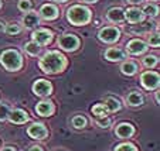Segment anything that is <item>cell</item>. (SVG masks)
Instances as JSON below:
<instances>
[{
	"mask_svg": "<svg viewBox=\"0 0 160 151\" xmlns=\"http://www.w3.org/2000/svg\"><path fill=\"white\" fill-rule=\"evenodd\" d=\"M38 64L45 73H60L67 67V58L58 51H48L41 57Z\"/></svg>",
	"mask_w": 160,
	"mask_h": 151,
	"instance_id": "6da1fadb",
	"label": "cell"
},
{
	"mask_svg": "<svg viewBox=\"0 0 160 151\" xmlns=\"http://www.w3.org/2000/svg\"><path fill=\"white\" fill-rule=\"evenodd\" d=\"M67 18L72 26H85L92 18V12L85 6L75 4L67 10Z\"/></svg>",
	"mask_w": 160,
	"mask_h": 151,
	"instance_id": "7a4b0ae2",
	"label": "cell"
},
{
	"mask_svg": "<svg viewBox=\"0 0 160 151\" xmlns=\"http://www.w3.org/2000/svg\"><path fill=\"white\" fill-rule=\"evenodd\" d=\"M0 62L7 71H18L23 67V58L16 50H6L0 57Z\"/></svg>",
	"mask_w": 160,
	"mask_h": 151,
	"instance_id": "3957f363",
	"label": "cell"
},
{
	"mask_svg": "<svg viewBox=\"0 0 160 151\" xmlns=\"http://www.w3.org/2000/svg\"><path fill=\"white\" fill-rule=\"evenodd\" d=\"M58 45L65 51H75L79 47V38L74 34H62L58 38Z\"/></svg>",
	"mask_w": 160,
	"mask_h": 151,
	"instance_id": "277c9868",
	"label": "cell"
},
{
	"mask_svg": "<svg viewBox=\"0 0 160 151\" xmlns=\"http://www.w3.org/2000/svg\"><path fill=\"white\" fill-rule=\"evenodd\" d=\"M121 37V31L118 30L116 27H105L98 33V38L101 41L106 42V44H113L116 42Z\"/></svg>",
	"mask_w": 160,
	"mask_h": 151,
	"instance_id": "5b68a950",
	"label": "cell"
},
{
	"mask_svg": "<svg viewBox=\"0 0 160 151\" xmlns=\"http://www.w3.org/2000/svg\"><path fill=\"white\" fill-rule=\"evenodd\" d=\"M140 82H142L143 88L153 91V89L159 88L160 76H159V73H156V72H145L140 76Z\"/></svg>",
	"mask_w": 160,
	"mask_h": 151,
	"instance_id": "8992f818",
	"label": "cell"
},
{
	"mask_svg": "<svg viewBox=\"0 0 160 151\" xmlns=\"http://www.w3.org/2000/svg\"><path fill=\"white\" fill-rule=\"evenodd\" d=\"M31 38H33V42H36L37 45H47L52 40V33L47 28H40V30L34 31L31 34Z\"/></svg>",
	"mask_w": 160,
	"mask_h": 151,
	"instance_id": "52a82bcc",
	"label": "cell"
},
{
	"mask_svg": "<svg viewBox=\"0 0 160 151\" xmlns=\"http://www.w3.org/2000/svg\"><path fill=\"white\" fill-rule=\"evenodd\" d=\"M145 13L138 7H129L128 10H125V20H128L130 24H139L145 21Z\"/></svg>",
	"mask_w": 160,
	"mask_h": 151,
	"instance_id": "ba28073f",
	"label": "cell"
},
{
	"mask_svg": "<svg viewBox=\"0 0 160 151\" xmlns=\"http://www.w3.org/2000/svg\"><path fill=\"white\" fill-rule=\"evenodd\" d=\"M33 91H34L36 95L44 97V96H48V95L52 92V86L48 81L38 79V81H36V83L33 85Z\"/></svg>",
	"mask_w": 160,
	"mask_h": 151,
	"instance_id": "9c48e42d",
	"label": "cell"
},
{
	"mask_svg": "<svg viewBox=\"0 0 160 151\" xmlns=\"http://www.w3.org/2000/svg\"><path fill=\"white\" fill-rule=\"evenodd\" d=\"M60 14V10H58L57 6L51 3H47V4H42L40 7V16H41L44 20H55Z\"/></svg>",
	"mask_w": 160,
	"mask_h": 151,
	"instance_id": "30bf717a",
	"label": "cell"
},
{
	"mask_svg": "<svg viewBox=\"0 0 160 151\" xmlns=\"http://www.w3.org/2000/svg\"><path fill=\"white\" fill-rule=\"evenodd\" d=\"M128 52L132 55H142L146 52L148 50V45H146V42H143L142 40H132V41L128 42Z\"/></svg>",
	"mask_w": 160,
	"mask_h": 151,
	"instance_id": "8fae6325",
	"label": "cell"
},
{
	"mask_svg": "<svg viewBox=\"0 0 160 151\" xmlns=\"http://www.w3.org/2000/svg\"><path fill=\"white\" fill-rule=\"evenodd\" d=\"M27 133L31 139H37V140H41L47 137V129H45L44 124L41 123H36L33 126H30L27 129Z\"/></svg>",
	"mask_w": 160,
	"mask_h": 151,
	"instance_id": "7c38bea8",
	"label": "cell"
},
{
	"mask_svg": "<svg viewBox=\"0 0 160 151\" xmlns=\"http://www.w3.org/2000/svg\"><path fill=\"white\" fill-rule=\"evenodd\" d=\"M54 110H55V106L51 100H42V102H40L38 105L36 106V112L38 113L40 116H44V117L51 116L52 113H54Z\"/></svg>",
	"mask_w": 160,
	"mask_h": 151,
	"instance_id": "4fadbf2b",
	"label": "cell"
},
{
	"mask_svg": "<svg viewBox=\"0 0 160 151\" xmlns=\"http://www.w3.org/2000/svg\"><path fill=\"white\" fill-rule=\"evenodd\" d=\"M115 133H116V136L121 137V139H129V137H132L133 133H135V127L129 123H121L116 127Z\"/></svg>",
	"mask_w": 160,
	"mask_h": 151,
	"instance_id": "5bb4252c",
	"label": "cell"
},
{
	"mask_svg": "<svg viewBox=\"0 0 160 151\" xmlns=\"http://www.w3.org/2000/svg\"><path fill=\"white\" fill-rule=\"evenodd\" d=\"M23 24L26 28H34L40 24V16L36 12H27L23 17Z\"/></svg>",
	"mask_w": 160,
	"mask_h": 151,
	"instance_id": "9a60e30c",
	"label": "cell"
},
{
	"mask_svg": "<svg viewBox=\"0 0 160 151\" xmlns=\"http://www.w3.org/2000/svg\"><path fill=\"white\" fill-rule=\"evenodd\" d=\"M9 119H10V121L14 124H23V123H26V121H28V115L24 110L16 109V110H13V112H10Z\"/></svg>",
	"mask_w": 160,
	"mask_h": 151,
	"instance_id": "2e32d148",
	"label": "cell"
},
{
	"mask_svg": "<svg viewBox=\"0 0 160 151\" xmlns=\"http://www.w3.org/2000/svg\"><path fill=\"white\" fill-rule=\"evenodd\" d=\"M106 18L112 23H122L125 20V10L121 9V7H113L108 12Z\"/></svg>",
	"mask_w": 160,
	"mask_h": 151,
	"instance_id": "e0dca14e",
	"label": "cell"
},
{
	"mask_svg": "<svg viewBox=\"0 0 160 151\" xmlns=\"http://www.w3.org/2000/svg\"><path fill=\"white\" fill-rule=\"evenodd\" d=\"M105 58H106L108 61L116 62V61H123L125 58H126V54H125L122 50L109 48V50H106V52H105Z\"/></svg>",
	"mask_w": 160,
	"mask_h": 151,
	"instance_id": "ac0fdd59",
	"label": "cell"
},
{
	"mask_svg": "<svg viewBox=\"0 0 160 151\" xmlns=\"http://www.w3.org/2000/svg\"><path fill=\"white\" fill-rule=\"evenodd\" d=\"M138 64L133 62V61H126V62H123L121 65V71L122 73H125V75H135L136 72H138Z\"/></svg>",
	"mask_w": 160,
	"mask_h": 151,
	"instance_id": "d6986e66",
	"label": "cell"
},
{
	"mask_svg": "<svg viewBox=\"0 0 160 151\" xmlns=\"http://www.w3.org/2000/svg\"><path fill=\"white\" fill-rule=\"evenodd\" d=\"M128 105L129 106H140L143 103V96L138 92H132L128 95Z\"/></svg>",
	"mask_w": 160,
	"mask_h": 151,
	"instance_id": "ffe728a7",
	"label": "cell"
},
{
	"mask_svg": "<svg viewBox=\"0 0 160 151\" xmlns=\"http://www.w3.org/2000/svg\"><path fill=\"white\" fill-rule=\"evenodd\" d=\"M105 106H106V109H108V112L115 113L121 109V102L116 97H108L105 102Z\"/></svg>",
	"mask_w": 160,
	"mask_h": 151,
	"instance_id": "44dd1931",
	"label": "cell"
},
{
	"mask_svg": "<svg viewBox=\"0 0 160 151\" xmlns=\"http://www.w3.org/2000/svg\"><path fill=\"white\" fill-rule=\"evenodd\" d=\"M143 13L145 16H150V17H157L159 16V6L154 3H148L143 6Z\"/></svg>",
	"mask_w": 160,
	"mask_h": 151,
	"instance_id": "7402d4cb",
	"label": "cell"
},
{
	"mask_svg": "<svg viewBox=\"0 0 160 151\" xmlns=\"http://www.w3.org/2000/svg\"><path fill=\"white\" fill-rule=\"evenodd\" d=\"M92 113H94V116H97V117H103V116H106L108 109H106L105 103H98V105H95L94 107H92Z\"/></svg>",
	"mask_w": 160,
	"mask_h": 151,
	"instance_id": "603a6c76",
	"label": "cell"
},
{
	"mask_svg": "<svg viewBox=\"0 0 160 151\" xmlns=\"http://www.w3.org/2000/svg\"><path fill=\"white\" fill-rule=\"evenodd\" d=\"M24 50L28 55H31V57H36V55L40 54V45H37L36 42H27L24 45Z\"/></svg>",
	"mask_w": 160,
	"mask_h": 151,
	"instance_id": "cb8c5ba5",
	"label": "cell"
},
{
	"mask_svg": "<svg viewBox=\"0 0 160 151\" xmlns=\"http://www.w3.org/2000/svg\"><path fill=\"white\" fill-rule=\"evenodd\" d=\"M33 6L34 4L31 0H18V3H17L18 10H20V12H24V13L30 12V10L33 9Z\"/></svg>",
	"mask_w": 160,
	"mask_h": 151,
	"instance_id": "d4e9b609",
	"label": "cell"
},
{
	"mask_svg": "<svg viewBox=\"0 0 160 151\" xmlns=\"http://www.w3.org/2000/svg\"><path fill=\"white\" fill-rule=\"evenodd\" d=\"M157 62H159V58L156 55H148V57L143 58V65L148 68H153Z\"/></svg>",
	"mask_w": 160,
	"mask_h": 151,
	"instance_id": "484cf974",
	"label": "cell"
},
{
	"mask_svg": "<svg viewBox=\"0 0 160 151\" xmlns=\"http://www.w3.org/2000/svg\"><path fill=\"white\" fill-rule=\"evenodd\" d=\"M9 115H10V106L0 103V121H4L6 119H9Z\"/></svg>",
	"mask_w": 160,
	"mask_h": 151,
	"instance_id": "4316f807",
	"label": "cell"
},
{
	"mask_svg": "<svg viewBox=\"0 0 160 151\" xmlns=\"http://www.w3.org/2000/svg\"><path fill=\"white\" fill-rule=\"evenodd\" d=\"M85 124H87V119H85L84 116H75V117L72 119V126L75 127V129H84Z\"/></svg>",
	"mask_w": 160,
	"mask_h": 151,
	"instance_id": "83f0119b",
	"label": "cell"
},
{
	"mask_svg": "<svg viewBox=\"0 0 160 151\" xmlns=\"http://www.w3.org/2000/svg\"><path fill=\"white\" fill-rule=\"evenodd\" d=\"M148 42H149V45L153 47V48H159V44H160V41H159V33L150 34V35H149V38H148Z\"/></svg>",
	"mask_w": 160,
	"mask_h": 151,
	"instance_id": "f1b7e54d",
	"label": "cell"
},
{
	"mask_svg": "<svg viewBox=\"0 0 160 151\" xmlns=\"http://www.w3.org/2000/svg\"><path fill=\"white\" fill-rule=\"evenodd\" d=\"M4 31H6L7 34H10V35H16V34H18L21 31V27L18 24H16V23H13V24L7 26V27L4 28Z\"/></svg>",
	"mask_w": 160,
	"mask_h": 151,
	"instance_id": "f546056e",
	"label": "cell"
},
{
	"mask_svg": "<svg viewBox=\"0 0 160 151\" xmlns=\"http://www.w3.org/2000/svg\"><path fill=\"white\" fill-rule=\"evenodd\" d=\"M97 124L99 127H102V129H106V127L111 126V119H108L106 116H103V117H99L97 120Z\"/></svg>",
	"mask_w": 160,
	"mask_h": 151,
	"instance_id": "4dcf8cb0",
	"label": "cell"
},
{
	"mask_svg": "<svg viewBox=\"0 0 160 151\" xmlns=\"http://www.w3.org/2000/svg\"><path fill=\"white\" fill-rule=\"evenodd\" d=\"M116 151H138L136 150V147L133 144H119L118 147H116Z\"/></svg>",
	"mask_w": 160,
	"mask_h": 151,
	"instance_id": "1f68e13d",
	"label": "cell"
},
{
	"mask_svg": "<svg viewBox=\"0 0 160 151\" xmlns=\"http://www.w3.org/2000/svg\"><path fill=\"white\" fill-rule=\"evenodd\" d=\"M129 4H140V3H143V0H126Z\"/></svg>",
	"mask_w": 160,
	"mask_h": 151,
	"instance_id": "d6a6232c",
	"label": "cell"
},
{
	"mask_svg": "<svg viewBox=\"0 0 160 151\" xmlns=\"http://www.w3.org/2000/svg\"><path fill=\"white\" fill-rule=\"evenodd\" d=\"M28 151H44V150H42V148L40 147V145H33V147H31Z\"/></svg>",
	"mask_w": 160,
	"mask_h": 151,
	"instance_id": "836d02e7",
	"label": "cell"
},
{
	"mask_svg": "<svg viewBox=\"0 0 160 151\" xmlns=\"http://www.w3.org/2000/svg\"><path fill=\"white\" fill-rule=\"evenodd\" d=\"M4 28H6V24H4V21L0 20V33H2V31H4Z\"/></svg>",
	"mask_w": 160,
	"mask_h": 151,
	"instance_id": "e575fe53",
	"label": "cell"
},
{
	"mask_svg": "<svg viewBox=\"0 0 160 151\" xmlns=\"http://www.w3.org/2000/svg\"><path fill=\"white\" fill-rule=\"evenodd\" d=\"M2 151H16L13 147H10V145H7V147H4V148H2Z\"/></svg>",
	"mask_w": 160,
	"mask_h": 151,
	"instance_id": "d590c367",
	"label": "cell"
},
{
	"mask_svg": "<svg viewBox=\"0 0 160 151\" xmlns=\"http://www.w3.org/2000/svg\"><path fill=\"white\" fill-rule=\"evenodd\" d=\"M81 2H84V3H97L98 0H81Z\"/></svg>",
	"mask_w": 160,
	"mask_h": 151,
	"instance_id": "8d00e7d4",
	"label": "cell"
},
{
	"mask_svg": "<svg viewBox=\"0 0 160 151\" xmlns=\"http://www.w3.org/2000/svg\"><path fill=\"white\" fill-rule=\"evenodd\" d=\"M54 2H58V3H65V2H68V0H54Z\"/></svg>",
	"mask_w": 160,
	"mask_h": 151,
	"instance_id": "74e56055",
	"label": "cell"
},
{
	"mask_svg": "<svg viewBox=\"0 0 160 151\" xmlns=\"http://www.w3.org/2000/svg\"><path fill=\"white\" fill-rule=\"evenodd\" d=\"M156 100H157V103H159V91L156 92Z\"/></svg>",
	"mask_w": 160,
	"mask_h": 151,
	"instance_id": "f35d334b",
	"label": "cell"
},
{
	"mask_svg": "<svg viewBox=\"0 0 160 151\" xmlns=\"http://www.w3.org/2000/svg\"><path fill=\"white\" fill-rule=\"evenodd\" d=\"M152 2H159V0H152Z\"/></svg>",
	"mask_w": 160,
	"mask_h": 151,
	"instance_id": "ab89813d",
	"label": "cell"
},
{
	"mask_svg": "<svg viewBox=\"0 0 160 151\" xmlns=\"http://www.w3.org/2000/svg\"><path fill=\"white\" fill-rule=\"evenodd\" d=\"M0 7H2V0H0Z\"/></svg>",
	"mask_w": 160,
	"mask_h": 151,
	"instance_id": "60d3db41",
	"label": "cell"
}]
</instances>
